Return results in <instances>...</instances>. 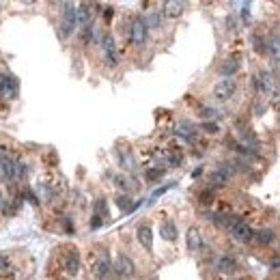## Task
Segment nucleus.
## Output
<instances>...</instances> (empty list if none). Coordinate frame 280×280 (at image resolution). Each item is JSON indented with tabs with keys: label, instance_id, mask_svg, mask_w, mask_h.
I'll return each mask as SVG.
<instances>
[{
	"label": "nucleus",
	"instance_id": "nucleus-1",
	"mask_svg": "<svg viewBox=\"0 0 280 280\" xmlns=\"http://www.w3.org/2000/svg\"><path fill=\"white\" fill-rule=\"evenodd\" d=\"M63 13H60V26H58V33L63 39L71 37L78 28V5L74 3H63L60 5Z\"/></svg>",
	"mask_w": 280,
	"mask_h": 280
},
{
	"label": "nucleus",
	"instance_id": "nucleus-2",
	"mask_svg": "<svg viewBox=\"0 0 280 280\" xmlns=\"http://www.w3.org/2000/svg\"><path fill=\"white\" fill-rule=\"evenodd\" d=\"M128 39H130L132 46H136V48H144V43L149 41V26H147V22H144L142 15H136L130 22Z\"/></svg>",
	"mask_w": 280,
	"mask_h": 280
},
{
	"label": "nucleus",
	"instance_id": "nucleus-3",
	"mask_svg": "<svg viewBox=\"0 0 280 280\" xmlns=\"http://www.w3.org/2000/svg\"><path fill=\"white\" fill-rule=\"evenodd\" d=\"M235 93H237V80H235V78H222L211 88L213 99H215V102H220V104L231 102V99L235 97Z\"/></svg>",
	"mask_w": 280,
	"mask_h": 280
},
{
	"label": "nucleus",
	"instance_id": "nucleus-4",
	"mask_svg": "<svg viewBox=\"0 0 280 280\" xmlns=\"http://www.w3.org/2000/svg\"><path fill=\"white\" fill-rule=\"evenodd\" d=\"M91 274L97 280H110L114 276V263H112V259H110L108 252H102V255L95 259V263L91 267Z\"/></svg>",
	"mask_w": 280,
	"mask_h": 280
},
{
	"label": "nucleus",
	"instance_id": "nucleus-5",
	"mask_svg": "<svg viewBox=\"0 0 280 280\" xmlns=\"http://www.w3.org/2000/svg\"><path fill=\"white\" fill-rule=\"evenodd\" d=\"M99 48L104 52V60L108 67H116L119 65V54H116V41L110 33H104L99 39Z\"/></svg>",
	"mask_w": 280,
	"mask_h": 280
},
{
	"label": "nucleus",
	"instance_id": "nucleus-6",
	"mask_svg": "<svg viewBox=\"0 0 280 280\" xmlns=\"http://www.w3.org/2000/svg\"><path fill=\"white\" fill-rule=\"evenodd\" d=\"M252 84H255V88L261 95L274 97L278 93L276 91V80H274V76L269 74V71H261L259 76H255V78H252Z\"/></svg>",
	"mask_w": 280,
	"mask_h": 280
},
{
	"label": "nucleus",
	"instance_id": "nucleus-7",
	"mask_svg": "<svg viewBox=\"0 0 280 280\" xmlns=\"http://www.w3.org/2000/svg\"><path fill=\"white\" fill-rule=\"evenodd\" d=\"M229 233H231V237L235 241H239V243H248V241L255 239V229H252L250 224L246 220H241V218H237V222L229 229Z\"/></svg>",
	"mask_w": 280,
	"mask_h": 280
},
{
	"label": "nucleus",
	"instance_id": "nucleus-8",
	"mask_svg": "<svg viewBox=\"0 0 280 280\" xmlns=\"http://www.w3.org/2000/svg\"><path fill=\"white\" fill-rule=\"evenodd\" d=\"M136 274V263L132 261V257L128 255H121L116 257V263H114V276L116 278H132Z\"/></svg>",
	"mask_w": 280,
	"mask_h": 280
},
{
	"label": "nucleus",
	"instance_id": "nucleus-9",
	"mask_svg": "<svg viewBox=\"0 0 280 280\" xmlns=\"http://www.w3.org/2000/svg\"><path fill=\"white\" fill-rule=\"evenodd\" d=\"M17 181L15 175V160L9 155H0V183H13Z\"/></svg>",
	"mask_w": 280,
	"mask_h": 280
},
{
	"label": "nucleus",
	"instance_id": "nucleus-10",
	"mask_svg": "<svg viewBox=\"0 0 280 280\" xmlns=\"http://www.w3.org/2000/svg\"><path fill=\"white\" fill-rule=\"evenodd\" d=\"M17 91H20V86H17V80H15L11 74H5V71H0V97L15 99V97H17Z\"/></svg>",
	"mask_w": 280,
	"mask_h": 280
},
{
	"label": "nucleus",
	"instance_id": "nucleus-11",
	"mask_svg": "<svg viewBox=\"0 0 280 280\" xmlns=\"http://www.w3.org/2000/svg\"><path fill=\"white\" fill-rule=\"evenodd\" d=\"M63 269L67 276H78L80 274V252L76 248H67L63 255Z\"/></svg>",
	"mask_w": 280,
	"mask_h": 280
},
{
	"label": "nucleus",
	"instance_id": "nucleus-12",
	"mask_svg": "<svg viewBox=\"0 0 280 280\" xmlns=\"http://www.w3.org/2000/svg\"><path fill=\"white\" fill-rule=\"evenodd\" d=\"M185 246L190 252H201L205 248V239H203V233L198 227H190L188 235H185Z\"/></svg>",
	"mask_w": 280,
	"mask_h": 280
},
{
	"label": "nucleus",
	"instance_id": "nucleus-13",
	"mask_svg": "<svg viewBox=\"0 0 280 280\" xmlns=\"http://www.w3.org/2000/svg\"><path fill=\"white\" fill-rule=\"evenodd\" d=\"M239 269V263L235 261V257H231V255H222V257H218L215 259V272L218 274H227V276H231V274H235Z\"/></svg>",
	"mask_w": 280,
	"mask_h": 280
},
{
	"label": "nucleus",
	"instance_id": "nucleus-14",
	"mask_svg": "<svg viewBox=\"0 0 280 280\" xmlns=\"http://www.w3.org/2000/svg\"><path fill=\"white\" fill-rule=\"evenodd\" d=\"M183 11H185V3H179V0H168V3L162 5V13H164V17H170V20L181 17Z\"/></svg>",
	"mask_w": 280,
	"mask_h": 280
},
{
	"label": "nucleus",
	"instance_id": "nucleus-15",
	"mask_svg": "<svg viewBox=\"0 0 280 280\" xmlns=\"http://www.w3.org/2000/svg\"><path fill=\"white\" fill-rule=\"evenodd\" d=\"M93 9H95V5H91V3H80L78 5V26L80 28L93 24V15H95Z\"/></svg>",
	"mask_w": 280,
	"mask_h": 280
},
{
	"label": "nucleus",
	"instance_id": "nucleus-16",
	"mask_svg": "<svg viewBox=\"0 0 280 280\" xmlns=\"http://www.w3.org/2000/svg\"><path fill=\"white\" fill-rule=\"evenodd\" d=\"M136 237H138V241H140V246L147 250V252L153 250V231H151L149 224H138Z\"/></svg>",
	"mask_w": 280,
	"mask_h": 280
},
{
	"label": "nucleus",
	"instance_id": "nucleus-17",
	"mask_svg": "<svg viewBox=\"0 0 280 280\" xmlns=\"http://www.w3.org/2000/svg\"><path fill=\"white\" fill-rule=\"evenodd\" d=\"M160 235H162V239H166V241H175L177 235H179L177 224L173 220H164L160 224Z\"/></svg>",
	"mask_w": 280,
	"mask_h": 280
},
{
	"label": "nucleus",
	"instance_id": "nucleus-18",
	"mask_svg": "<svg viewBox=\"0 0 280 280\" xmlns=\"http://www.w3.org/2000/svg\"><path fill=\"white\" fill-rule=\"evenodd\" d=\"M255 241L259 246H269V243L276 241V231L274 229H261L255 233Z\"/></svg>",
	"mask_w": 280,
	"mask_h": 280
},
{
	"label": "nucleus",
	"instance_id": "nucleus-19",
	"mask_svg": "<svg viewBox=\"0 0 280 280\" xmlns=\"http://www.w3.org/2000/svg\"><path fill=\"white\" fill-rule=\"evenodd\" d=\"M196 128H192L190 123H179L177 125V136L179 138H183L185 142H194L196 140Z\"/></svg>",
	"mask_w": 280,
	"mask_h": 280
},
{
	"label": "nucleus",
	"instance_id": "nucleus-20",
	"mask_svg": "<svg viewBox=\"0 0 280 280\" xmlns=\"http://www.w3.org/2000/svg\"><path fill=\"white\" fill-rule=\"evenodd\" d=\"M144 22H147L149 30H160L162 22H164V13L162 11H149L147 15H144Z\"/></svg>",
	"mask_w": 280,
	"mask_h": 280
},
{
	"label": "nucleus",
	"instance_id": "nucleus-21",
	"mask_svg": "<svg viewBox=\"0 0 280 280\" xmlns=\"http://www.w3.org/2000/svg\"><path fill=\"white\" fill-rule=\"evenodd\" d=\"M239 71V60L237 58H227L220 65V74L224 76V78H235V74Z\"/></svg>",
	"mask_w": 280,
	"mask_h": 280
},
{
	"label": "nucleus",
	"instance_id": "nucleus-22",
	"mask_svg": "<svg viewBox=\"0 0 280 280\" xmlns=\"http://www.w3.org/2000/svg\"><path fill=\"white\" fill-rule=\"evenodd\" d=\"M114 203H116V207H119L123 213H130V211H134L138 207V203H132V198L128 194H119L114 198Z\"/></svg>",
	"mask_w": 280,
	"mask_h": 280
},
{
	"label": "nucleus",
	"instance_id": "nucleus-23",
	"mask_svg": "<svg viewBox=\"0 0 280 280\" xmlns=\"http://www.w3.org/2000/svg\"><path fill=\"white\" fill-rule=\"evenodd\" d=\"M267 52L274 56V60L280 63V35H272L267 39Z\"/></svg>",
	"mask_w": 280,
	"mask_h": 280
},
{
	"label": "nucleus",
	"instance_id": "nucleus-24",
	"mask_svg": "<svg viewBox=\"0 0 280 280\" xmlns=\"http://www.w3.org/2000/svg\"><path fill=\"white\" fill-rule=\"evenodd\" d=\"M213 201H215V190L205 188L198 192V203L201 205H213Z\"/></svg>",
	"mask_w": 280,
	"mask_h": 280
},
{
	"label": "nucleus",
	"instance_id": "nucleus-25",
	"mask_svg": "<svg viewBox=\"0 0 280 280\" xmlns=\"http://www.w3.org/2000/svg\"><path fill=\"white\" fill-rule=\"evenodd\" d=\"M250 41H252V46H255V50H257V52L263 54V52L267 50V41L263 39V35L255 33V35H252V37H250Z\"/></svg>",
	"mask_w": 280,
	"mask_h": 280
},
{
	"label": "nucleus",
	"instance_id": "nucleus-26",
	"mask_svg": "<svg viewBox=\"0 0 280 280\" xmlns=\"http://www.w3.org/2000/svg\"><path fill=\"white\" fill-rule=\"evenodd\" d=\"M95 213L102 215V218H108V215H110V209H108V201H106V198H97V201H95Z\"/></svg>",
	"mask_w": 280,
	"mask_h": 280
},
{
	"label": "nucleus",
	"instance_id": "nucleus-27",
	"mask_svg": "<svg viewBox=\"0 0 280 280\" xmlns=\"http://www.w3.org/2000/svg\"><path fill=\"white\" fill-rule=\"evenodd\" d=\"M15 175H17V181H22L28 175V164L24 160H15Z\"/></svg>",
	"mask_w": 280,
	"mask_h": 280
},
{
	"label": "nucleus",
	"instance_id": "nucleus-28",
	"mask_svg": "<svg viewBox=\"0 0 280 280\" xmlns=\"http://www.w3.org/2000/svg\"><path fill=\"white\" fill-rule=\"evenodd\" d=\"M162 177H164V168H149L147 170V173H144V179H147V181L149 183H153V181H158V179H162Z\"/></svg>",
	"mask_w": 280,
	"mask_h": 280
},
{
	"label": "nucleus",
	"instance_id": "nucleus-29",
	"mask_svg": "<svg viewBox=\"0 0 280 280\" xmlns=\"http://www.w3.org/2000/svg\"><path fill=\"white\" fill-rule=\"evenodd\" d=\"M220 112L218 110H213V108H209V106H201L198 108V116H201L203 121H209V119H213V116H218Z\"/></svg>",
	"mask_w": 280,
	"mask_h": 280
},
{
	"label": "nucleus",
	"instance_id": "nucleus-30",
	"mask_svg": "<svg viewBox=\"0 0 280 280\" xmlns=\"http://www.w3.org/2000/svg\"><path fill=\"white\" fill-rule=\"evenodd\" d=\"M166 162L170 166H181V162H183V155L179 151H168L166 153Z\"/></svg>",
	"mask_w": 280,
	"mask_h": 280
},
{
	"label": "nucleus",
	"instance_id": "nucleus-31",
	"mask_svg": "<svg viewBox=\"0 0 280 280\" xmlns=\"http://www.w3.org/2000/svg\"><path fill=\"white\" fill-rule=\"evenodd\" d=\"M114 185L119 188V190H123V192H128V190H130L128 177H125V175H114Z\"/></svg>",
	"mask_w": 280,
	"mask_h": 280
},
{
	"label": "nucleus",
	"instance_id": "nucleus-32",
	"mask_svg": "<svg viewBox=\"0 0 280 280\" xmlns=\"http://www.w3.org/2000/svg\"><path fill=\"white\" fill-rule=\"evenodd\" d=\"M201 128H203L207 134H218V132H220V125L215 123V121H203Z\"/></svg>",
	"mask_w": 280,
	"mask_h": 280
},
{
	"label": "nucleus",
	"instance_id": "nucleus-33",
	"mask_svg": "<svg viewBox=\"0 0 280 280\" xmlns=\"http://www.w3.org/2000/svg\"><path fill=\"white\" fill-rule=\"evenodd\" d=\"M250 9H252V5L250 3H241V11H239V17L243 22H248L250 20Z\"/></svg>",
	"mask_w": 280,
	"mask_h": 280
},
{
	"label": "nucleus",
	"instance_id": "nucleus-34",
	"mask_svg": "<svg viewBox=\"0 0 280 280\" xmlns=\"http://www.w3.org/2000/svg\"><path fill=\"white\" fill-rule=\"evenodd\" d=\"M224 26H227V30H235V28H237V15H229L227 17V22H224Z\"/></svg>",
	"mask_w": 280,
	"mask_h": 280
},
{
	"label": "nucleus",
	"instance_id": "nucleus-35",
	"mask_svg": "<svg viewBox=\"0 0 280 280\" xmlns=\"http://www.w3.org/2000/svg\"><path fill=\"white\" fill-rule=\"evenodd\" d=\"M102 224H104V218H102V215L93 213V218H91V229H93V231H97L99 227H102Z\"/></svg>",
	"mask_w": 280,
	"mask_h": 280
},
{
	"label": "nucleus",
	"instance_id": "nucleus-36",
	"mask_svg": "<svg viewBox=\"0 0 280 280\" xmlns=\"http://www.w3.org/2000/svg\"><path fill=\"white\" fill-rule=\"evenodd\" d=\"M112 17H114V7H106V9H104V20L110 22Z\"/></svg>",
	"mask_w": 280,
	"mask_h": 280
},
{
	"label": "nucleus",
	"instance_id": "nucleus-37",
	"mask_svg": "<svg viewBox=\"0 0 280 280\" xmlns=\"http://www.w3.org/2000/svg\"><path fill=\"white\" fill-rule=\"evenodd\" d=\"M9 265H11V263H9V259L5 255H0V272H7Z\"/></svg>",
	"mask_w": 280,
	"mask_h": 280
},
{
	"label": "nucleus",
	"instance_id": "nucleus-38",
	"mask_svg": "<svg viewBox=\"0 0 280 280\" xmlns=\"http://www.w3.org/2000/svg\"><path fill=\"white\" fill-rule=\"evenodd\" d=\"M63 227H65L67 233H74V224H71V218H63Z\"/></svg>",
	"mask_w": 280,
	"mask_h": 280
},
{
	"label": "nucleus",
	"instance_id": "nucleus-39",
	"mask_svg": "<svg viewBox=\"0 0 280 280\" xmlns=\"http://www.w3.org/2000/svg\"><path fill=\"white\" fill-rule=\"evenodd\" d=\"M203 175V166H198V168H194V173H192V177L196 179V177H201Z\"/></svg>",
	"mask_w": 280,
	"mask_h": 280
}]
</instances>
